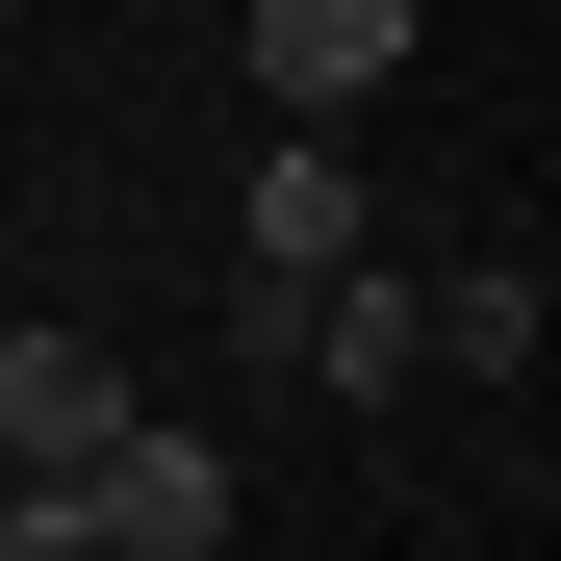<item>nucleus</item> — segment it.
Listing matches in <instances>:
<instances>
[{"mask_svg":"<svg viewBox=\"0 0 561 561\" xmlns=\"http://www.w3.org/2000/svg\"><path fill=\"white\" fill-rule=\"evenodd\" d=\"M0 561H103V536H77V485H0Z\"/></svg>","mask_w":561,"mask_h":561,"instance_id":"0eeeda50","label":"nucleus"},{"mask_svg":"<svg viewBox=\"0 0 561 561\" xmlns=\"http://www.w3.org/2000/svg\"><path fill=\"white\" fill-rule=\"evenodd\" d=\"M409 26H434V0H230V51H255L280 128H357V103L409 77Z\"/></svg>","mask_w":561,"mask_h":561,"instance_id":"f03ea898","label":"nucleus"},{"mask_svg":"<svg viewBox=\"0 0 561 561\" xmlns=\"http://www.w3.org/2000/svg\"><path fill=\"white\" fill-rule=\"evenodd\" d=\"M230 255H255V280H230V307H307V280H332V255H383V179H357L332 128H280V153H255V205H230Z\"/></svg>","mask_w":561,"mask_h":561,"instance_id":"7ed1b4c3","label":"nucleus"},{"mask_svg":"<svg viewBox=\"0 0 561 561\" xmlns=\"http://www.w3.org/2000/svg\"><path fill=\"white\" fill-rule=\"evenodd\" d=\"M103 434H128V383H103V332H0V485H77Z\"/></svg>","mask_w":561,"mask_h":561,"instance_id":"39448f33","label":"nucleus"},{"mask_svg":"<svg viewBox=\"0 0 561 561\" xmlns=\"http://www.w3.org/2000/svg\"><path fill=\"white\" fill-rule=\"evenodd\" d=\"M280 383H332V409H383V383H434V280H409V255H332L307 307H280Z\"/></svg>","mask_w":561,"mask_h":561,"instance_id":"20e7f679","label":"nucleus"},{"mask_svg":"<svg viewBox=\"0 0 561 561\" xmlns=\"http://www.w3.org/2000/svg\"><path fill=\"white\" fill-rule=\"evenodd\" d=\"M536 332H561V280H536V230L434 280V357H459V383H536Z\"/></svg>","mask_w":561,"mask_h":561,"instance_id":"423d86ee","label":"nucleus"},{"mask_svg":"<svg viewBox=\"0 0 561 561\" xmlns=\"http://www.w3.org/2000/svg\"><path fill=\"white\" fill-rule=\"evenodd\" d=\"M230 434H179V409H128L103 459H77V536H103V561H230Z\"/></svg>","mask_w":561,"mask_h":561,"instance_id":"f257e3e1","label":"nucleus"}]
</instances>
